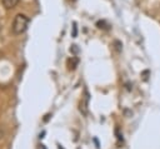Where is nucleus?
<instances>
[{"instance_id": "1", "label": "nucleus", "mask_w": 160, "mask_h": 149, "mask_svg": "<svg viewBox=\"0 0 160 149\" xmlns=\"http://www.w3.org/2000/svg\"><path fill=\"white\" fill-rule=\"evenodd\" d=\"M28 25H29V18L24 14H18L14 18V21H12V25H11L12 34L20 35V34L25 33V30L28 29Z\"/></svg>"}, {"instance_id": "2", "label": "nucleus", "mask_w": 160, "mask_h": 149, "mask_svg": "<svg viewBox=\"0 0 160 149\" xmlns=\"http://www.w3.org/2000/svg\"><path fill=\"white\" fill-rule=\"evenodd\" d=\"M2 1V5L5 9H12L14 6H16L19 4L20 0H1Z\"/></svg>"}, {"instance_id": "3", "label": "nucleus", "mask_w": 160, "mask_h": 149, "mask_svg": "<svg viewBox=\"0 0 160 149\" xmlns=\"http://www.w3.org/2000/svg\"><path fill=\"white\" fill-rule=\"evenodd\" d=\"M72 36H76V24H74V31H72Z\"/></svg>"}]
</instances>
